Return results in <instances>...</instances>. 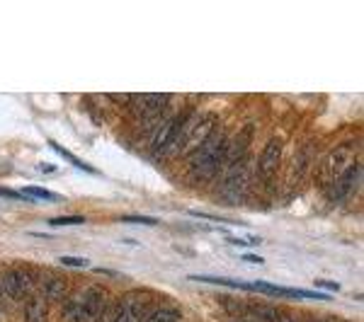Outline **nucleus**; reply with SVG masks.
<instances>
[{
    "label": "nucleus",
    "mask_w": 364,
    "mask_h": 322,
    "mask_svg": "<svg viewBox=\"0 0 364 322\" xmlns=\"http://www.w3.org/2000/svg\"><path fill=\"white\" fill-rule=\"evenodd\" d=\"M107 291L100 286H85L66 296L61 313L66 322H100L107 313Z\"/></svg>",
    "instance_id": "nucleus-1"
},
{
    "label": "nucleus",
    "mask_w": 364,
    "mask_h": 322,
    "mask_svg": "<svg viewBox=\"0 0 364 322\" xmlns=\"http://www.w3.org/2000/svg\"><path fill=\"white\" fill-rule=\"evenodd\" d=\"M226 148H228V138L224 133L216 131L214 136L204 140L197 150L190 153V174L192 179L199 182H207L214 177L221 167H226Z\"/></svg>",
    "instance_id": "nucleus-2"
},
{
    "label": "nucleus",
    "mask_w": 364,
    "mask_h": 322,
    "mask_svg": "<svg viewBox=\"0 0 364 322\" xmlns=\"http://www.w3.org/2000/svg\"><path fill=\"white\" fill-rule=\"evenodd\" d=\"M151 308L149 291H132L109 313V322H144Z\"/></svg>",
    "instance_id": "nucleus-3"
},
{
    "label": "nucleus",
    "mask_w": 364,
    "mask_h": 322,
    "mask_svg": "<svg viewBox=\"0 0 364 322\" xmlns=\"http://www.w3.org/2000/svg\"><path fill=\"white\" fill-rule=\"evenodd\" d=\"M352 150H355V143L348 140V143L336 145V148L326 155V160H323V165H321V172H318V182H321L323 189H328V187L336 182L340 174L350 167Z\"/></svg>",
    "instance_id": "nucleus-4"
},
{
    "label": "nucleus",
    "mask_w": 364,
    "mask_h": 322,
    "mask_svg": "<svg viewBox=\"0 0 364 322\" xmlns=\"http://www.w3.org/2000/svg\"><path fill=\"white\" fill-rule=\"evenodd\" d=\"M0 289L3 296L13 301H29L32 296H37V281L25 269H10L0 277Z\"/></svg>",
    "instance_id": "nucleus-5"
},
{
    "label": "nucleus",
    "mask_w": 364,
    "mask_h": 322,
    "mask_svg": "<svg viewBox=\"0 0 364 322\" xmlns=\"http://www.w3.org/2000/svg\"><path fill=\"white\" fill-rule=\"evenodd\" d=\"M192 116L190 114H178V116H170V119L163 121L158 126L154 140H151V148L154 153H163V150H175L182 140V133H185V126Z\"/></svg>",
    "instance_id": "nucleus-6"
},
{
    "label": "nucleus",
    "mask_w": 364,
    "mask_h": 322,
    "mask_svg": "<svg viewBox=\"0 0 364 322\" xmlns=\"http://www.w3.org/2000/svg\"><path fill=\"white\" fill-rule=\"evenodd\" d=\"M248 184H250V170H248V160H238L236 165L226 167V174H224V199L228 204H238L243 201L245 191H248Z\"/></svg>",
    "instance_id": "nucleus-7"
},
{
    "label": "nucleus",
    "mask_w": 364,
    "mask_h": 322,
    "mask_svg": "<svg viewBox=\"0 0 364 322\" xmlns=\"http://www.w3.org/2000/svg\"><path fill=\"white\" fill-rule=\"evenodd\" d=\"M192 121V119H190ZM190 121H187L185 126V133H182V140L178 148L182 153H192V150H197L199 145L204 143L207 138H211L216 133V126H219V119H216L214 114H207V116H199V121L195 126H190Z\"/></svg>",
    "instance_id": "nucleus-8"
},
{
    "label": "nucleus",
    "mask_w": 364,
    "mask_h": 322,
    "mask_svg": "<svg viewBox=\"0 0 364 322\" xmlns=\"http://www.w3.org/2000/svg\"><path fill=\"white\" fill-rule=\"evenodd\" d=\"M168 104V95H132V114L136 119H154L166 109Z\"/></svg>",
    "instance_id": "nucleus-9"
},
{
    "label": "nucleus",
    "mask_w": 364,
    "mask_h": 322,
    "mask_svg": "<svg viewBox=\"0 0 364 322\" xmlns=\"http://www.w3.org/2000/svg\"><path fill=\"white\" fill-rule=\"evenodd\" d=\"M282 162V140L279 138H269L267 145L262 148L260 157H257V170H260V177L269 182V179L277 174Z\"/></svg>",
    "instance_id": "nucleus-10"
},
{
    "label": "nucleus",
    "mask_w": 364,
    "mask_h": 322,
    "mask_svg": "<svg viewBox=\"0 0 364 322\" xmlns=\"http://www.w3.org/2000/svg\"><path fill=\"white\" fill-rule=\"evenodd\" d=\"M360 172H362V165L360 162H355V165H350L348 170H345L343 174L333 182L328 189H331V201H345L352 191H355L357 182H360Z\"/></svg>",
    "instance_id": "nucleus-11"
},
{
    "label": "nucleus",
    "mask_w": 364,
    "mask_h": 322,
    "mask_svg": "<svg viewBox=\"0 0 364 322\" xmlns=\"http://www.w3.org/2000/svg\"><path fill=\"white\" fill-rule=\"evenodd\" d=\"M252 291H260V294H269V296H277V298H318V301H328V296L321 294V291L284 289V286H274V284H267V281H255V284H252Z\"/></svg>",
    "instance_id": "nucleus-12"
},
{
    "label": "nucleus",
    "mask_w": 364,
    "mask_h": 322,
    "mask_svg": "<svg viewBox=\"0 0 364 322\" xmlns=\"http://www.w3.org/2000/svg\"><path fill=\"white\" fill-rule=\"evenodd\" d=\"M68 296V284L61 277H46L42 284V298L44 301H63Z\"/></svg>",
    "instance_id": "nucleus-13"
},
{
    "label": "nucleus",
    "mask_w": 364,
    "mask_h": 322,
    "mask_svg": "<svg viewBox=\"0 0 364 322\" xmlns=\"http://www.w3.org/2000/svg\"><path fill=\"white\" fill-rule=\"evenodd\" d=\"M25 322H46V301L42 296H32L27 301Z\"/></svg>",
    "instance_id": "nucleus-14"
},
{
    "label": "nucleus",
    "mask_w": 364,
    "mask_h": 322,
    "mask_svg": "<svg viewBox=\"0 0 364 322\" xmlns=\"http://www.w3.org/2000/svg\"><path fill=\"white\" fill-rule=\"evenodd\" d=\"M192 281H207L214 286H226V289H238V291H252V284L238 279H226V277H190Z\"/></svg>",
    "instance_id": "nucleus-15"
},
{
    "label": "nucleus",
    "mask_w": 364,
    "mask_h": 322,
    "mask_svg": "<svg viewBox=\"0 0 364 322\" xmlns=\"http://www.w3.org/2000/svg\"><path fill=\"white\" fill-rule=\"evenodd\" d=\"M49 145H51V148L56 150L58 155H63V160H68V162H70V165H73V167L83 170V172H90V174H95V167H92V165H87V162H83V160H78V157H75L73 153H70L68 148H63V145H58L56 140H51Z\"/></svg>",
    "instance_id": "nucleus-16"
},
{
    "label": "nucleus",
    "mask_w": 364,
    "mask_h": 322,
    "mask_svg": "<svg viewBox=\"0 0 364 322\" xmlns=\"http://www.w3.org/2000/svg\"><path fill=\"white\" fill-rule=\"evenodd\" d=\"M144 322H180V310L178 308H158L151 310L146 315Z\"/></svg>",
    "instance_id": "nucleus-17"
},
{
    "label": "nucleus",
    "mask_w": 364,
    "mask_h": 322,
    "mask_svg": "<svg viewBox=\"0 0 364 322\" xmlns=\"http://www.w3.org/2000/svg\"><path fill=\"white\" fill-rule=\"evenodd\" d=\"M22 194H25L27 199H44V201H61V196L54 194V191L44 189V187H34V184L25 187V189H22Z\"/></svg>",
    "instance_id": "nucleus-18"
},
{
    "label": "nucleus",
    "mask_w": 364,
    "mask_h": 322,
    "mask_svg": "<svg viewBox=\"0 0 364 322\" xmlns=\"http://www.w3.org/2000/svg\"><path fill=\"white\" fill-rule=\"evenodd\" d=\"M309 148H311V145H306V148H304L301 153L296 155V160H294V172H291V182H301L304 172H306V162H309Z\"/></svg>",
    "instance_id": "nucleus-19"
},
{
    "label": "nucleus",
    "mask_w": 364,
    "mask_h": 322,
    "mask_svg": "<svg viewBox=\"0 0 364 322\" xmlns=\"http://www.w3.org/2000/svg\"><path fill=\"white\" fill-rule=\"evenodd\" d=\"M83 216H61V218H51V226H83Z\"/></svg>",
    "instance_id": "nucleus-20"
},
{
    "label": "nucleus",
    "mask_w": 364,
    "mask_h": 322,
    "mask_svg": "<svg viewBox=\"0 0 364 322\" xmlns=\"http://www.w3.org/2000/svg\"><path fill=\"white\" fill-rule=\"evenodd\" d=\"M122 223H141V226H158L156 218L149 216H122Z\"/></svg>",
    "instance_id": "nucleus-21"
},
{
    "label": "nucleus",
    "mask_w": 364,
    "mask_h": 322,
    "mask_svg": "<svg viewBox=\"0 0 364 322\" xmlns=\"http://www.w3.org/2000/svg\"><path fill=\"white\" fill-rule=\"evenodd\" d=\"M58 262H61L63 267H75V269H85L87 265H90L85 257H61Z\"/></svg>",
    "instance_id": "nucleus-22"
},
{
    "label": "nucleus",
    "mask_w": 364,
    "mask_h": 322,
    "mask_svg": "<svg viewBox=\"0 0 364 322\" xmlns=\"http://www.w3.org/2000/svg\"><path fill=\"white\" fill-rule=\"evenodd\" d=\"M0 196L5 199H17V201H29V199L22 194V191H15V189H8V187H0Z\"/></svg>",
    "instance_id": "nucleus-23"
},
{
    "label": "nucleus",
    "mask_w": 364,
    "mask_h": 322,
    "mask_svg": "<svg viewBox=\"0 0 364 322\" xmlns=\"http://www.w3.org/2000/svg\"><path fill=\"white\" fill-rule=\"evenodd\" d=\"M316 289L340 291V284H338V281H326V279H318V281H316Z\"/></svg>",
    "instance_id": "nucleus-24"
},
{
    "label": "nucleus",
    "mask_w": 364,
    "mask_h": 322,
    "mask_svg": "<svg viewBox=\"0 0 364 322\" xmlns=\"http://www.w3.org/2000/svg\"><path fill=\"white\" fill-rule=\"evenodd\" d=\"M243 260L252 262V265H262V260H260V257H255V255H243Z\"/></svg>",
    "instance_id": "nucleus-25"
},
{
    "label": "nucleus",
    "mask_w": 364,
    "mask_h": 322,
    "mask_svg": "<svg viewBox=\"0 0 364 322\" xmlns=\"http://www.w3.org/2000/svg\"><path fill=\"white\" fill-rule=\"evenodd\" d=\"M39 167H42L44 172H54V170H56L54 165H49V162H46V165H44V162H42V165H39Z\"/></svg>",
    "instance_id": "nucleus-26"
},
{
    "label": "nucleus",
    "mask_w": 364,
    "mask_h": 322,
    "mask_svg": "<svg viewBox=\"0 0 364 322\" xmlns=\"http://www.w3.org/2000/svg\"><path fill=\"white\" fill-rule=\"evenodd\" d=\"M233 322H260V320H255V318H238V320H233Z\"/></svg>",
    "instance_id": "nucleus-27"
},
{
    "label": "nucleus",
    "mask_w": 364,
    "mask_h": 322,
    "mask_svg": "<svg viewBox=\"0 0 364 322\" xmlns=\"http://www.w3.org/2000/svg\"><path fill=\"white\" fill-rule=\"evenodd\" d=\"M326 322H343V320H336V318H328Z\"/></svg>",
    "instance_id": "nucleus-28"
},
{
    "label": "nucleus",
    "mask_w": 364,
    "mask_h": 322,
    "mask_svg": "<svg viewBox=\"0 0 364 322\" xmlns=\"http://www.w3.org/2000/svg\"><path fill=\"white\" fill-rule=\"evenodd\" d=\"M0 298H3V289H0Z\"/></svg>",
    "instance_id": "nucleus-29"
}]
</instances>
